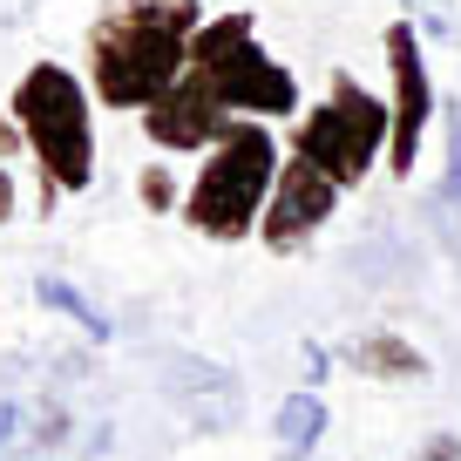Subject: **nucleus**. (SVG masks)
<instances>
[{
  "mask_svg": "<svg viewBox=\"0 0 461 461\" xmlns=\"http://www.w3.org/2000/svg\"><path fill=\"white\" fill-rule=\"evenodd\" d=\"M339 197H346V190L332 184V176H319L305 157L285 149V170H278L272 203H265V217H258V245L272 251V258H299V251H312L319 238H326V224L339 217Z\"/></svg>",
  "mask_w": 461,
  "mask_h": 461,
  "instance_id": "0eeeda50",
  "label": "nucleus"
},
{
  "mask_svg": "<svg viewBox=\"0 0 461 461\" xmlns=\"http://www.w3.org/2000/svg\"><path fill=\"white\" fill-rule=\"evenodd\" d=\"M203 21H211L203 0H102L82 41V75L95 109L143 115L157 95H170Z\"/></svg>",
  "mask_w": 461,
  "mask_h": 461,
  "instance_id": "f03ea898",
  "label": "nucleus"
},
{
  "mask_svg": "<svg viewBox=\"0 0 461 461\" xmlns=\"http://www.w3.org/2000/svg\"><path fill=\"white\" fill-rule=\"evenodd\" d=\"M387 143H393V109L353 68H332L326 95L305 102L285 122V149L305 157L319 176H332L339 190L374 184V170H387Z\"/></svg>",
  "mask_w": 461,
  "mask_h": 461,
  "instance_id": "39448f33",
  "label": "nucleus"
},
{
  "mask_svg": "<svg viewBox=\"0 0 461 461\" xmlns=\"http://www.w3.org/2000/svg\"><path fill=\"white\" fill-rule=\"evenodd\" d=\"M401 14L420 28V41H428V48L455 41V14H447V0H401Z\"/></svg>",
  "mask_w": 461,
  "mask_h": 461,
  "instance_id": "f8f14e48",
  "label": "nucleus"
},
{
  "mask_svg": "<svg viewBox=\"0 0 461 461\" xmlns=\"http://www.w3.org/2000/svg\"><path fill=\"white\" fill-rule=\"evenodd\" d=\"M299 360H305V387H326V374H332V353H326V346H299Z\"/></svg>",
  "mask_w": 461,
  "mask_h": 461,
  "instance_id": "4468645a",
  "label": "nucleus"
},
{
  "mask_svg": "<svg viewBox=\"0 0 461 461\" xmlns=\"http://www.w3.org/2000/svg\"><path fill=\"white\" fill-rule=\"evenodd\" d=\"M305 109V82L258 34L251 7H211L190 41V61L170 95H157L136 122L157 157H203L230 122H292Z\"/></svg>",
  "mask_w": 461,
  "mask_h": 461,
  "instance_id": "f257e3e1",
  "label": "nucleus"
},
{
  "mask_svg": "<svg viewBox=\"0 0 461 461\" xmlns=\"http://www.w3.org/2000/svg\"><path fill=\"white\" fill-rule=\"evenodd\" d=\"M14 211H21V176L7 170V163H0V230L14 224Z\"/></svg>",
  "mask_w": 461,
  "mask_h": 461,
  "instance_id": "2eb2a0df",
  "label": "nucleus"
},
{
  "mask_svg": "<svg viewBox=\"0 0 461 461\" xmlns=\"http://www.w3.org/2000/svg\"><path fill=\"white\" fill-rule=\"evenodd\" d=\"M441 143H447L441 197H447V203H461V102H441Z\"/></svg>",
  "mask_w": 461,
  "mask_h": 461,
  "instance_id": "ddd939ff",
  "label": "nucleus"
},
{
  "mask_svg": "<svg viewBox=\"0 0 461 461\" xmlns=\"http://www.w3.org/2000/svg\"><path fill=\"white\" fill-rule=\"evenodd\" d=\"M326 428H332V407H326V393H312V387H292L285 401H278V414H272V441H278L285 461H312L319 441H326Z\"/></svg>",
  "mask_w": 461,
  "mask_h": 461,
  "instance_id": "1a4fd4ad",
  "label": "nucleus"
},
{
  "mask_svg": "<svg viewBox=\"0 0 461 461\" xmlns=\"http://www.w3.org/2000/svg\"><path fill=\"white\" fill-rule=\"evenodd\" d=\"M7 434H14V407L0 401V441H7Z\"/></svg>",
  "mask_w": 461,
  "mask_h": 461,
  "instance_id": "f3484780",
  "label": "nucleus"
},
{
  "mask_svg": "<svg viewBox=\"0 0 461 461\" xmlns=\"http://www.w3.org/2000/svg\"><path fill=\"white\" fill-rule=\"evenodd\" d=\"M34 299H41V305H55V312H68V319H75V326H82V332H88V339H109V319H102V312H95V305H88V299H82V292H75V285H68V278H55V272H41V278H34Z\"/></svg>",
  "mask_w": 461,
  "mask_h": 461,
  "instance_id": "9b49d317",
  "label": "nucleus"
},
{
  "mask_svg": "<svg viewBox=\"0 0 461 461\" xmlns=\"http://www.w3.org/2000/svg\"><path fill=\"white\" fill-rule=\"evenodd\" d=\"M339 360L353 366V374H366L374 387H414V380H428V353H420L407 332L393 326H374V332H353V339L339 346Z\"/></svg>",
  "mask_w": 461,
  "mask_h": 461,
  "instance_id": "6e6552de",
  "label": "nucleus"
},
{
  "mask_svg": "<svg viewBox=\"0 0 461 461\" xmlns=\"http://www.w3.org/2000/svg\"><path fill=\"white\" fill-rule=\"evenodd\" d=\"M184 184L190 176H176L170 157H149L143 170H136V203H143L149 217H170V211H184Z\"/></svg>",
  "mask_w": 461,
  "mask_h": 461,
  "instance_id": "9d476101",
  "label": "nucleus"
},
{
  "mask_svg": "<svg viewBox=\"0 0 461 461\" xmlns=\"http://www.w3.org/2000/svg\"><path fill=\"white\" fill-rule=\"evenodd\" d=\"M380 55H387V109H393L387 176L407 184V176L420 170V157H428V136L441 130V102L447 95H441V82H434V68H428V41H420V28L407 14L387 21Z\"/></svg>",
  "mask_w": 461,
  "mask_h": 461,
  "instance_id": "423d86ee",
  "label": "nucleus"
},
{
  "mask_svg": "<svg viewBox=\"0 0 461 461\" xmlns=\"http://www.w3.org/2000/svg\"><path fill=\"white\" fill-rule=\"evenodd\" d=\"M312 461H326V455H312Z\"/></svg>",
  "mask_w": 461,
  "mask_h": 461,
  "instance_id": "a211bd4d",
  "label": "nucleus"
},
{
  "mask_svg": "<svg viewBox=\"0 0 461 461\" xmlns=\"http://www.w3.org/2000/svg\"><path fill=\"white\" fill-rule=\"evenodd\" d=\"M28 163L41 176V211H55L61 197H82L95 190L102 170V143H95V95H88V75L68 61H28L7 95Z\"/></svg>",
  "mask_w": 461,
  "mask_h": 461,
  "instance_id": "7ed1b4c3",
  "label": "nucleus"
},
{
  "mask_svg": "<svg viewBox=\"0 0 461 461\" xmlns=\"http://www.w3.org/2000/svg\"><path fill=\"white\" fill-rule=\"evenodd\" d=\"M278 170H285V136L272 122H230L197 157L176 217L203 245H245V238H258V217L272 203Z\"/></svg>",
  "mask_w": 461,
  "mask_h": 461,
  "instance_id": "20e7f679",
  "label": "nucleus"
},
{
  "mask_svg": "<svg viewBox=\"0 0 461 461\" xmlns=\"http://www.w3.org/2000/svg\"><path fill=\"white\" fill-rule=\"evenodd\" d=\"M414 461H461V434H428Z\"/></svg>",
  "mask_w": 461,
  "mask_h": 461,
  "instance_id": "dca6fc26",
  "label": "nucleus"
}]
</instances>
